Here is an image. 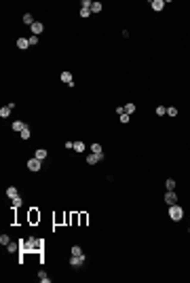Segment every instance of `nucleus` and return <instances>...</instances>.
I'll list each match as a JSON object with an SVG mask.
<instances>
[{"label": "nucleus", "mask_w": 190, "mask_h": 283, "mask_svg": "<svg viewBox=\"0 0 190 283\" xmlns=\"http://www.w3.org/2000/svg\"><path fill=\"white\" fill-rule=\"evenodd\" d=\"M169 218L173 220V222H180L182 218H184V209L175 203V205H169Z\"/></svg>", "instance_id": "f257e3e1"}, {"label": "nucleus", "mask_w": 190, "mask_h": 283, "mask_svg": "<svg viewBox=\"0 0 190 283\" xmlns=\"http://www.w3.org/2000/svg\"><path fill=\"white\" fill-rule=\"evenodd\" d=\"M85 260H87L85 254H82V256H70V264H72L74 268H80V266L85 264Z\"/></svg>", "instance_id": "f03ea898"}, {"label": "nucleus", "mask_w": 190, "mask_h": 283, "mask_svg": "<svg viewBox=\"0 0 190 283\" xmlns=\"http://www.w3.org/2000/svg\"><path fill=\"white\" fill-rule=\"evenodd\" d=\"M40 167H42V161H38V158H30L28 161V169L30 171H40Z\"/></svg>", "instance_id": "7ed1b4c3"}, {"label": "nucleus", "mask_w": 190, "mask_h": 283, "mask_svg": "<svg viewBox=\"0 0 190 283\" xmlns=\"http://www.w3.org/2000/svg\"><path fill=\"white\" fill-rule=\"evenodd\" d=\"M165 203H167V205H175L177 203V195L173 190H167V192H165Z\"/></svg>", "instance_id": "20e7f679"}, {"label": "nucleus", "mask_w": 190, "mask_h": 283, "mask_svg": "<svg viewBox=\"0 0 190 283\" xmlns=\"http://www.w3.org/2000/svg\"><path fill=\"white\" fill-rule=\"evenodd\" d=\"M102 158H106V156H104V154H95V152H91V154L87 156V163H89V165H95V163H99Z\"/></svg>", "instance_id": "39448f33"}, {"label": "nucleus", "mask_w": 190, "mask_h": 283, "mask_svg": "<svg viewBox=\"0 0 190 283\" xmlns=\"http://www.w3.org/2000/svg\"><path fill=\"white\" fill-rule=\"evenodd\" d=\"M42 32H44V26H42L40 21H34V26H32V34H34V36H40Z\"/></svg>", "instance_id": "423d86ee"}, {"label": "nucleus", "mask_w": 190, "mask_h": 283, "mask_svg": "<svg viewBox=\"0 0 190 283\" xmlns=\"http://www.w3.org/2000/svg\"><path fill=\"white\" fill-rule=\"evenodd\" d=\"M61 80H63L68 87H74V80H72V74H70V72H61Z\"/></svg>", "instance_id": "0eeeda50"}, {"label": "nucleus", "mask_w": 190, "mask_h": 283, "mask_svg": "<svg viewBox=\"0 0 190 283\" xmlns=\"http://www.w3.org/2000/svg\"><path fill=\"white\" fill-rule=\"evenodd\" d=\"M150 7H152L154 11H163V9H165V0H152Z\"/></svg>", "instance_id": "6e6552de"}, {"label": "nucleus", "mask_w": 190, "mask_h": 283, "mask_svg": "<svg viewBox=\"0 0 190 283\" xmlns=\"http://www.w3.org/2000/svg\"><path fill=\"white\" fill-rule=\"evenodd\" d=\"M7 197H9V199L19 197V192H17V188H15V186H9V188H7Z\"/></svg>", "instance_id": "1a4fd4ad"}, {"label": "nucleus", "mask_w": 190, "mask_h": 283, "mask_svg": "<svg viewBox=\"0 0 190 283\" xmlns=\"http://www.w3.org/2000/svg\"><path fill=\"white\" fill-rule=\"evenodd\" d=\"M26 127H28V125H26V123H21V121H15V123H13V131H19V133L26 129Z\"/></svg>", "instance_id": "9d476101"}, {"label": "nucleus", "mask_w": 190, "mask_h": 283, "mask_svg": "<svg viewBox=\"0 0 190 283\" xmlns=\"http://www.w3.org/2000/svg\"><path fill=\"white\" fill-rule=\"evenodd\" d=\"M17 46H19L21 51L28 49V46H30V40H28V38H19V40H17Z\"/></svg>", "instance_id": "9b49d317"}, {"label": "nucleus", "mask_w": 190, "mask_h": 283, "mask_svg": "<svg viewBox=\"0 0 190 283\" xmlns=\"http://www.w3.org/2000/svg\"><path fill=\"white\" fill-rule=\"evenodd\" d=\"M46 154H49V152H46L44 148H38V150H36V154H34V158H38V161H42V158H46Z\"/></svg>", "instance_id": "f8f14e48"}, {"label": "nucleus", "mask_w": 190, "mask_h": 283, "mask_svg": "<svg viewBox=\"0 0 190 283\" xmlns=\"http://www.w3.org/2000/svg\"><path fill=\"white\" fill-rule=\"evenodd\" d=\"M23 205V201H21V197H15V199H11V207L13 209H19Z\"/></svg>", "instance_id": "ddd939ff"}, {"label": "nucleus", "mask_w": 190, "mask_h": 283, "mask_svg": "<svg viewBox=\"0 0 190 283\" xmlns=\"http://www.w3.org/2000/svg\"><path fill=\"white\" fill-rule=\"evenodd\" d=\"M23 23H26V26H30V28H32V26H34V17H32L30 13H26V15H23Z\"/></svg>", "instance_id": "4468645a"}, {"label": "nucleus", "mask_w": 190, "mask_h": 283, "mask_svg": "<svg viewBox=\"0 0 190 283\" xmlns=\"http://www.w3.org/2000/svg\"><path fill=\"white\" fill-rule=\"evenodd\" d=\"M102 9H104L102 2H93V4H91V13H102Z\"/></svg>", "instance_id": "2eb2a0df"}, {"label": "nucleus", "mask_w": 190, "mask_h": 283, "mask_svg": "<svg viewBox=\"0 0 190 283\" xmlns=\"http://www.w3.org/2000/svg\"><path fill=\"white\" fill-rule=\"evenodd\" d=\"M38 279H40L42 283H51V277H49V275H46L44 270H40V273H38Z\"/></svg>", "instance_id": "dca6fc26"}, {"label": "nucleus", "mask_w": 190, "mask_h": 283, "mask_svg": "<svg viewBox=\"0 0 190 283\" xmlns=\"http://www.w3.org/2000/svg\"><path fill=\"white\" fill-rule=\"evenodd\" d=\"M11 110H13V108H9V106H4V108H0V116H2V119H7V116L11 114Z\"/></svg>", "instance_id": "f3484780"}, {"label": "nucleus", "mask_w": 190, "mask_h": 283, "mask_svg": "<svg viewBox=\"0 0 190 283\" xmlns=\"http://www.w3.org/2000/svg\"><path fill=\"white\" fill-rule=\"evenodd\" d=\"M91 152H95V154H104V148H102L99 144H93V146H91Z\"/></svg>", "instance_id": "a211bd4d"}, {"label": "nucleus", "mask_w": 190, "mask_h": 283, "mask_svg": "<svg viewBox=\"0 0 190 283\" xmlns=\"http://www.w3.org/2000/svg\"><path fill=\"white\" fill-rule=\"evenodd\" d=\"M7 249H9L11 254H15L17 249H21V245H17V243H9V245H7Z\"/></svg>", "instance_id": "6ab92c4d"}, {"label": "nucleus", "mask_w": 190, "mask_h": 283, "mask_svg": "<svg viewBox=\"0 0 190 283\" xmlns=\"http://www.w3.org/2000/svg\"><path fill=\"white\" fill-rule=\"evenodd\" d=\"M30 135H32V131H30V127H26L21 131V139H30Z\"/></svg>", "instance_id": "aec40b11"}, {"label": "nucleus", "mask_w": 190, "mask_h": 283, "mask_svg": "<svg viewBox=\"0 0 190 283\" xmlns=\"http://www.w3.org/2000/svg\"><path fill=\"white\" fill-rule=\"evenodd\" d=\"M74 150L76 152H85V144L82 142H74Z\"/></svg>", "instance_id": "412c9836"}, {"label": "nucleus", "mask_w": 190, "mask_h": 283, "mask_svg": "<svg viewBox=\"0 0 190 283\" xmlns=\"http://www.w3.org/2000/svg\"><path fill=\"white\" fill-rule=\"evenodd\" d=\"M125 112H127V114L131 116V114L135 112V104H127V106H125Z\"/></svg>", "instance_id": "4be33fe9"}, {"label": "nucleus", "mask_w": 190, "mask_h": 283, "mask_svg": "<svg viewBox=\"0 0 190 283\" xmlns=\"http://www.w3.org/2000/svg\"><path fill=\"white\" fill-rule=\"evenodd\" d=\"M0 243H2V245H9V243H11L9 234H0Z\"/></svg>", "instance_id": "5701e85b"}, {"label": "nucleus", "mask_w": 190, "mask_h": 283, "mask_svg": "<svg viewBox=\"0 0 190 283\" xmlns=\"http://www.w3.org/2000/svg\"><path fill=\"white\" fill-rule=\"evenodd\" d=\"M72 256H82V247L74 245V247H72Z\"/></svg>", "instance_id": "b1692460"}, {"label": "nucleus", "mask_w": 190, "mask_h": 283, "mask_svg": "<svg viewBox=\"0 0 190 283\" xmlns=\"http://www.w3.org/2000/svg\"><path fill=\"white\" fill-rule=\"evenodd\" d=\"M165 186H167V190H175V180H167Z\"/></svg>", "instance_id": "393cba45"}, {"label": "nucleus", "mask_w": 190, "mask_h": 283, "mask_svg": "<svg viewBox=\"0 0 190 283\" xmlns=\"http://www.w3.org/2000/svg\"><path fill=\"white\" fill-rule=\"evenodd\" d=\"M156 114H158V116L167 114V108H165V106H158V108H156Z\"/></svg>", "instance_id": "a878e982"}, {"label": "nucleus", "mask_w": 190, "mask_h": 283, "mask_svg": "<svg viewBox=\"0 0 190 283\" xmlns=\"http://www.w3.org/2000/svg\"><path fill=\"white\" fill-rule=\"evenodd\" d=\"M28 40H30V46H34V44H38V36H34V34H32V36H30Z\"/></svg>", "instance_id": "bb28decb"}, {"label": "nucleus", "mask_w": 190, "mask_h": 283, "mask_svg": "<svg viewBox=\"0 0 190 283\" xmlns=\"http://www.w3.org/2000/svg\"><path fill=\"white\" fill-rule=\"evenodd\" d=\"M167 114H169V116H177V108H173V106L167 108Z\"/></svg>", "instance_id": "cd10ccee"}, {"label": "nucleus", "mask_w": 190, "mask_h": 283, "mask_svg": "<svg viewBox=\"0 0 190 283\" xmlns=\"http://www.w3.org/2000/svg\"><path fill=\"white\" fill-rule=\"evenodd\" d=\"M121 123H123V125H127V123H129V114H127V112H125V114H121Z\"/></svg>", "instance_id": "c85d7f7f"}, {"label": "nucleus", "mask_w": 190, "mask_h": 283, "mask_svg": "<svg viewBox=\"0 0 190 283\" xmlns=\"http://www.w3.org/2000/svg\"><path fill=\"white\" fill-rule=\"evenodd\" d=\"M91 15V9H80V17H89Z\"/></svg>", "instance_id": "c756f323"}, {"label": "nucleus", "mask_w": 190, "mask_h": 283, "mask_svg": "<svg viewBox=\"0 0 190 283\" xmlns=\"http://www.w3.org/2000/svg\"><path fill=\"white\" fill-rule=\"evenodd\" d=\"M91 4H93V2H89V0H82V2H80L82 9H91Z\"/></svg>", "instance_id": "7c9ffc66"}, {"label": "nucleus", "mask_w": 190, "mask_h": 283, "mask_svg": "<svg viewBox=\"0 0 190 283\" xmlns=\"http://www.w3.org/2000/svg\"><path fill=\"white\" fill-rule=\"evenodd\" d=\"M116 114H118V116L125 114V106H118V108H116Z\"/></svg>", "instance_id": "2f4dec72"}, {"label": "nucleus", "mask_w": 190, "mask_h": 283, "mask_svg": "<svg viewBox=\"0 0 190 283\" xmlns=\"http://www.w3.org/2000/svg\"><path fill=\"white\" fill-rule=\"evenodd\" d=\"M36 218H40V216L36 214V211H32V216H30V220H32V222H36Z\"/></svg>", "instance_id": "473e14b6"}, {"label": "nucleus", "mask_w": 190, "mask_h": 283, "mask_svg": "<svg viewBox=\"0 0 190 283\" xmlns=\"http://www.w3.org/2000/svg\"><path fill=\"white\" fill-rule=\"evenodd\" d=\"M188 232H190V228H188Z\"/></svg>", "instance_id": "72a5a7b5"}]
</instances>
